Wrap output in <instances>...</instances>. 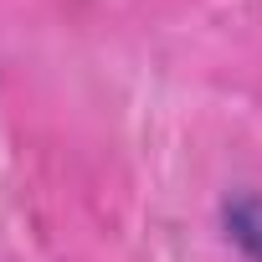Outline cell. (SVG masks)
<instances>
[{"label":"cell","mask_w":262,"mask_h":262,"mask_svg":"<svg viewBox=\"0 0 262 262\" xmlns=\"http://www.w3.org/2000/svg\"><path fill=\"white\" fill-rule=\"evenodd\" d=\"M226 236H231L252 262H262V201H257V195H242V201L226 206Z\"/></svg>","instance_id":"cell-1"}]
</instances>
